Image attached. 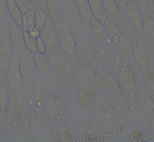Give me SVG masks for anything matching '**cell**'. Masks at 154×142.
Wrapping results in <instances>:
<instances>
[{
  "label": "cell",
  "instance_id": "obj_1",
  "mask_svg": "<svg viewBox=\"0 0 154 142\" xmlns=\"http://www.w3.org/2000/svg\"><path fill=\"white\" fill-rule=\"evenodd\" d=\"M122 95L129 106L135 108L137 104L136 72L130 62H122L117 74Z\"/></svg>",
  "mask_w": 154,
  "mask_h": 142
},
{
  "label": "cell",
  "instance_id": "obj_2",
  "mask_svg": "<svg viewBox=\"0 0 154 142\" xmlns=\"http://www.w3.org/2000/svg\"><path fill=\"white\" fill-rule=\"evenodd\" d=\"M107 29V35L114 46L117 49L122 55L131 57L132 49L126 34L122 28L116 23L106 20L104 23Z\"/></svg>",
  "mask_w": 154,
  "mask_h": 142
},
{
  "label": "cell",
  "instance_id": "obj_3",
  "mask_svg": "<svg viewBox=\"0 0 154 142\" xmlns=\"http://www.w3.org/2000/svg\"><path fill=\"white\" fill-rule=\"evenodd\" d=\"M122 54L114 46L103 45L99 49L97 58L101 68L117 74L122 64Z\"/></svg>",
  "mask_w": 154,
  "mask_h": 142
},
{
  "label": "cell",
  "instance_id": "obj_4",
  "mask_svg": "<svg viewBox=\"0 0 154 142\" xmlns=\"http://www.w3.org/2000/svg\"><path fill=\"white\" fill-rule=\"evenodd\" d=\"M64 25L75 35H83L84 23L74 0H63Z\"/></svg>",
  "mask_w": 154,
  "mask_h": 142
},
{
  "label": "cell",
  "instance_id": "obj_5",
  "mask_svg": "<svg viewBox=\"0 0 154 142\" xmlns=\"http://www.w3.org/2000/svg\"><path fill=\"white\" fill-rule=\"evenodd\" d=\"M10 123L16 128L26 126L28 123L27 108L23 97L16 96L10 102L9 112Z\"/></svg>",
  "mask_w": 154,
  "mask_h": 142
},
{
  "label": "cell",
  "instance_id": "obj_6",
  "mask_svg": "<svg viewBox=\"0 0 154 142\" xmlns=\"http://www.w3.org/2000/svg\"><path fill=\"white\" fill-rule=\"evenodd\" d=\"M95 74L97 85L103 91L114 97L122 95L118 80L115 74L101 67L97 70Z\"/></svg>",
  "mask_w": 154,
  "mask_h": 142
},
{
  "label": "cell",
  "instance_id": "obj_7",
  "mask_svg": "<svg viewBox=\"0 0 154 142\" xmlns=\"http://www.w3.org/2000/svg\"><path fill=\"white\" fill-rule=\"evenodd\" d=\"M76 53L84 69L96 73V51L91 43L86 41L80 42L78 45Z\"/></svg>",
  "mask_w": 154,
  "mask_h": 142
},
{
  "label": "cell",
  "instance_id": "obj_8",
  "mask_svg": "<svg viewBox=\"0 0 154 142\" xmlns=\"http://www.w3.org/2000/svg\"><path fill=\"white\" fill-rule=\"evenodd\" d=\"M58 29L57 25L49 19L42 30L41 36L45 43L48 56L51 59L56 57V45L58 40Z\"/></svg>",
  "mask_w": 154,
  "mask_h": 142
},
{
  "label": "cell",
  "instance_id": "obj_9",
  "mask_svg": "<svg viewBox=\"0 0 154 142\" xmlns=\"http://www.w3.org/2000/svg\"><path fill=\"white\" fill-rule=\"evenodd\" d=\"M5 25L13 51L16 53L21 52L25 47L22 28L12 19L8 14L7 17Z\"/></svg>",
  "mask_w": 154,
  "mask_h": 142
},
{
  "label": "cell",
  "instance_id": "obj_10",
  "mask_svg": "<svg viewBox=\"0 0 154 142\" xmlns=\"http://www.w3.org/2000/svg\"><path fill=\"white\" fill-rule=\"evenodd\" d=\"M86 24L88 33L96 42L100 45L112 44L108 37L107 29L103 22L93 17Z\"/></svg>",
  "mask_w": 154,
  "mask_h": 142
},
{
  "label": "cell",
  "instance_id": "obj_11",
  "mask_svg": "<svg viewBox=\"0 0 154 142\" xmlns=\"http://www.w3.org/2000/svg\"><path fill=\"white\" fill-rule=\"evenodd\" d=\"M58 41L63 51L70 56L76 53L77 44L75 34L69 28L62 27L59 31Z\"/></svg>",
  "mask_w": 154,
  "mask_h": 142
},
{
  "label": "cell",
  "instance_id": "obj_12",
  "mask_svg": "<svg viewBox=\"0 0 154 142\" xmlns=\"http://www.w3.org/2000/svg\"><path fill=\"white\" fill-rule=\"evenodd\" d=\"M46 10L49 19L58 28L64 25V13L61 0H46Z\"/></svg>",
  "mask_w": 154,
  "mask_h": 142
},
{
  "label": "cell",
  "instance_id": "obj_13",
  "mask_svg": "<svg viewBox=\"0 0 154 142\" xmlns=\"http://www.w3.org/2000/svg\"><path fill=\"white\" fill-rule=\"evenodd\" d=\"M125 14L132 26L137 31L143 29V13L140 5L129 3L125 7Z\"/></svg>",
  "mask_w": 154,
  "mask_h": 142
},
{
  "label": "cell",
  "instance_id": "obj_14",
  "mask_svg": "<svg viewBox=\"0 0 154 142\" xmlns=\"http://www.w3.org/2000/svg\"><path fill=\"white\" fill-rule=\"evenodd\" d=\"M32 53L28 50L22 51L20 58L21 72L24 79H30L35 73L36 67L35 56Z\"/></svg>",
  "mask_w": 154,
  "mask_h": 142
},
{
  "label": "cell",
  "instance_id": "obj_15",
  "mask_svg": "<svg viewBox=\"0 0 154 142\" xmlns=\"http://www.w3.org/2000/svg\"><path fill=\"white\" fill-rule=\"evenodd\" d=\"M8 82L13 88H18L21 86L23 77L20 67V58L14 55L9 62L8 72Z\"/></svg>",
  "mask_w": 154,
  "mask_h": 142
},
{
  "label": "cell",
  "instance_id": "obj_16",
  "mask_svg": "<svg viewBox=\"0 0 154 142\" xmlns=\"http://www.w3.org/2000/svg\"><path fill=\"white\" fill-rule=\"evenodd\" d=\"M132 53L138 65L146 68L148 64V58L146 51L140 40L135 38L132 42Z\"/></svg>",
  "mask_w": 154,
  "mask_h": 142
},
{
  "label": "cell",
  "instance_id": "obj_17",
  "mask_svg": "<svg viewBox=\"0 0 154 142\" xmlns=\"http://www.w3.org/2000/svg\"><path fill=\"white\" fill-rule=\"evenodd\" d=\"M8 13L16 23L22 27L23 13L15 0H5Z\"/></svg>",
  "mask_w": 154,
  "mask_h": 142
},
{
  "label": "cell",
  "instance_id": "obj_18",
  "mask_svg": "<svg viewBox=\"0 0 154 142\" xmlns=\"http://www.w3.org/2000/svg\"><path fill=\"white\" fill-rule=\"evenodd\" d=\"M88 1L94 17L104 23L107 17L102 0H88Z\"/></svg>",
  "mask_w": 154,
  "mask_h": 142
},
{
  "label": "cell",
  "instance_id": "obj_19",
  "mask_svg": "<svg viewBox=\"0 0 154 142\" xmlns=\"http://www.w3.org/2000/svg\"><path fill=\"white\" fill-rule=\"evenodd\" d=\"M36 27L35 11V8H31L23 14L22 28L23 31L30 32Z\"/></svg>",
  "mask_w": 154,
  "mask_h": 142
},
{
  "label": "cell",
  "instance_id": "obj_20",
  "mask_svg": "<svg viewBox=\"0 0 154 142\" xmlns=\"http://www.w3.org/2000/svg\"><path fill=\"white\" fill-rule=\"evenodd\" d=\"M107 17L116 19L120 14V8L116 0H102Z\"/></svg>",
  "mask_w": 154,
  "mask_h": 142
},
{
  "label": "cell",
  "instance_id": "obj_21",
  "mask_svg": "<svg viewBox=\"0 0 154 142\" xmlns=\"http://www.w3.org/2000/svg\"><path fill=\"white\" fill-rule=\"evenodd\" d=\"M74 1L82 20L85 23H86L94 17L90 9L88 0Z\"/></svg>",
  "mask_w": 154,
  "mask_h": 142
},
{
  "label": "cell",
  "instance_id": "obj_22",
  "mask_svg": "<svg viewBox=\"0 0 154 142\" xmlns=\"http://www.w3.org/2000/svg\"><path fill=\"white\" fill-rule=\"evenodd\" d=\"M143 30L144 31L148 39L154 45V21L146 12L143 11Z\"/></svg>",
  "mask_w": 154,
  "mask_h": 142
},
{
  "label": "cell",
  "instance_id": "obj_23",
  "mask_svg": "<svg viewBox=\"0 0 154 142\" xmlns=\"http://www.w3.org/2000/svg\"><path fill=\"white\" fill-rule=\"evenodd\" d=\"M36 27L42 30L49 19L47 10L40 7H35Z\"/></svg>",
  "mask_w": 154,
  "mask_h": 142
},
{
  "label": "cell",
  "instance_id": "obj_24",
  "mask_svg": "<svg viewBox=\"0 0 154 142\" xmlns=\"http://www.w3.org/2000/svg\"><path fill=\"white\" fill-rule=\"evenodd\" d=\"M144 85L148 95L154 103V71L149 70L144 76Z\"/></svg>",
  "mask_w": 154,
  "mask_h": 142
},
{
  "label": "cell",
  "instance_id": "obj_25",
  "mask_svg": "<svg viewBox=\"0 0 154 142\" xmlns=\"http://www.w3.org/2000/svg\"><path fill=\"white\" fill-rule=\"evenodd\" d=\"M35 60L36 68L39 71L45 73L49 72V60L45 54L37 53L35 55Z\"/></svg>",
  "mask_w": 154,
  "mask_h": 142
},
{
  "label": "cell",
  "instance_id": "obj_26",
  "mask_svg": "<svg viewBox=\"0 0 154 142\" xmlns=\"http://www.w3.org/2000/svg\"><path fill=\"white\" fill-rule=\"evenodd\" d=\"M23 32L25 47H26L27 50L32 53H36L37 52L36 39L31 37L27 32H25V31H23Z\"/></svg>",
  "mask_w": 154,
  "mask_h": 142
},
{
  "label": "cell",
  "instance_id": "obj_27",
  "mask_svg": "<svg viewBox=\"0 0 154 142\" xmlns=\"http://www.w3.org/2000/svg\"><path fill=\"white\" fill-rule=\"evenodd\" d=\"M142 4H143V11L154 21V0H143Z\"/></svg>",
  "mask_w": 154,
  "mask_h": 142
},
{
  "label": "cell",
  "instance_id": "obj_28",
  "mask_svg": "<svg viewBox=\"0 0 154 142\" xmlns=\"http://www.w3.org/2000/svg\"><path fill=\"white\" fill-rule=\"evenodd\" d=\"M23 14L32 8L28 0H15Z\"/></svg>",
  "mask_w": 154,
  "mask_h": 142
},
{
  "label": "cell",
  "instance_id": "obj_29",
  "mask_svg": "<svg viewBox=\"0 0 154 142\" xmlns=\"http://www.w3.org/2000/svg\"><path fill=\"white\" fill-rule=\"evenodd\" d=\"M37 41V52L40 54H45L47 52L46 45L41 36L36 39Z\"/></svg>",
  "mask_w": 154,
  "mask_h": 142
},
{
  "label": "cell",
  "instance_id": "obj_30",
  "mask_svg": "<svg viewBox=\"0 0 154 142\" xmlns=\"http://www.w3.org/2000/svg\"><path fill=\"white\" fill-rule=\"evenodd\" d=\"M147 118L154 130V105H150L147 112Z\"/></svg>",
  "mask_w": 154,
  "mask_h": 142
},
{
  "label": "cell",
  "instance_id": "obj_31",
  "mask_svg": "<svg viewBox=\"0 0 154 142\" xmlns=\"http://www.w3.org/2000/svg\"><path fill=\"white\" fill-rule=\"evenodd\" d=\"M29 36L35 39H37L41 36L42 31L37 27H35L34 28L30 30V32H27Z\"/></svg>",
  "mask_w": 154,
  "mask_h": 142
},
{
  "label": "cell",
  "instance_id": "obj_32",
  "mask_svg": "<svg viewBox=\"0 0 154 142\" xmlns=\"http://www.w3.org/2000/svg\"><path fill=\"white\" fill-rule=\"evenodd\" d=\"M120 9H125L130 3V0H116Z\"/></svg>",
  "mask_w": 154,
  "mask_h": 142
},
{
  "label": "cell",
  "instance_id": "obj_33",
  "mask_svg": "<svg viewBox=\"0 0 154 142\" xmlns=\"http://www.w3.org/2000/svg\"><path fill=\"white\" fill-rule=\"evenodd\" d=\"M143 0H130V2L134 3L137 4H142Z\"/></svg>",
  "mask_w": 154,
  "mask_h": 142
},
{
  "label": "cell",
  "instance_id": "obj_34",
  "mask_svg": "<svg viewBox=\"0 0 154 142\" xmlns=\"http://www.w3.org/2000/svg\"><path fill=\"white\" fill-rule=\"evenodd\" d=\"M61 1H63V0H61Z\"/></svg>",
  "mask_w": 154,
  "mask_h": 142
}]
</instances>
